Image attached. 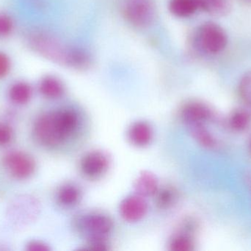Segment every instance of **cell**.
Instances as JSON below:
<instances>
[{"mask_svg":"<svg viewBox=\"0 0 251 251\" xmlns=\"http://www.w3.org/2000/svg\"><path fill=\"white\" fill-rule=\"evenodd\" d=\"M79 125V115L75 110L60 109L41 115L34 125V134L40 144L55 147L76 134Z\"/></svg>","mask_w":251,"mask_h":251,"instance_id":"1","label":"cell"},{"mask_svg":"<svg viewBox=\"0 0 251 251\" xmlns=\"http://www.w3.org/2000/svg\"><path fill=\"white\" fill-rule=\"evenodd\" d=\"M75 225L88 240V249L108 250L107 240L113 229V221L110 216L103 212H88L76 218Z\"/></svg>","mask_w":251,"mask_h":251,"instance_id":"2","label":"cell"},{"mask_svg":"<svg viewBox=\"0 0 251 251\" xmlns=\"http://www.w3.org/2000/svg\"><path fill=\"white\" fill-rule=\"evenodd\" d=\"M198 43L206 53L217 54L226 47L228 36L220 25L214 22H206L199 28Z\"/></svg>","mask_w":251,"mask_h":251,"instance_id":"3","label":"cell"},{"mask_svg":"<svg viewBox=\"0 0 251 251\" xmlns=\"http://www.w3.org/2000/svg\"><path fill=\"white\" fill-rule=\"evenodd\" d=\"M32 44L35 50L44 57L68 66L72 48H67L55 38L45 34L35 35Z\"/></svg>","mask_w":251,"mask_h":251,"instance_id":"4","label":"cell"},{"mask_svg":"<svg viewBox=\"0 0 251 251\" xmlns=\"http://www.w3.org/2000/svg\"><path fill=\"white\" fill-rule=\"evenodd\" d=\"M124 12L127 20L138 28L149 26L154 19V8L151 0H126Z\"/></svg>","mask_w":251,"mask_h":251,"instance_id":"5","label":"cell"},{"mask_svg":"<svg viewBox=\"0 0 251 251\" xmlns=\"http://www.w3.org/2000/svg\"><path fill=\"white\" fill-rule=\"evenodd\" d=\"M108 155L101 150H92L82 158L79 164L81 172L87 178L99 179L105 175L110 168Z\"/></svg>","mask_w":251,"mask_h":251,"instance_id":"6","label":"cell"},{"mask_svg":"<svg viewBox=\"0 0 251 251\" xmlns=\"http://www.w3.org/2000/svg\"><path fill=\"white\" fill-rule=\"evenodd\" d=\"M4 167L14 178L25 179L33 174L35 162L32 157L22 152L9 153L4 158Z\"/></svg>","mask_w":251,"mask_h":251,"instance_id":"7","label":"cell"},{"mask_svg":"<svg viewBox=\"0 0 251 251\" xmlns=\"http://www.w3.org/2000/svg\"><path fill=\"white\" fill-rule=\"evenodd\" d=\"M119 212L122 218L127 222H137L146 216L148 204L144 197L138 195L128 196L121 203Z\"/></svg>","mask_w":251,"mask_h":251,"instance_id":"8","label":"cell"},{"mask_svg":"<svg viewBox=\"0 0 251 251\" xmlns=\"http://www.w3.org/2000/svg\"><path fill=\"white\" fill-rule=\"evenodd\" d=\"M212 116L211 109L199 102H190L184 105L181 110V119L188 126L195 124L205 123Z\"/></svg>","mask_w":251,"mask_h":251,"instance_id":"9","label":"cell"},{"mask_svg":"<svg viewBox=\"0 0 251 251\" xmlns=\"http://www.w3.org/2000/svg\"><path fill=\"white\" fill-rule=\"evenodd\" d=\"M128 140L131 144L137 147H143L149 145L153 137V131L149 123L143 121L131 124L128 130Z\"/></svg>","mask_w":251,"mask_h":251,"instance_id":"10","label":"cell"},{"mask_svg":"<svg viewBox=\"0 0 251 251\" xmlns=\"http://www.w3.org/2000/svg\"><path fill=\"white\" fill-rule=\"evenodd\" d=\"M157 178L151 172L144 171L137 177L134 182L136 193L141 197H153L159 190Z\"/></svg>","mask_w":251,"mask_h":251,"instance_id":"11","label":"cell"},{"mask_svg":"<svg viewBox=\"0 0 251 251\" xmlns=\"http://www.w3.org/2000/svg\"><path fill=\"white\" fill-rule=\"evenodd\" d=\"M82 198V192L77 186L67 184L60 187L57 193V200L62 206L72 207L78 204Z\"/></svg>","mask_w":251,"mask_h":251,"instance_id":"12","label":"cell"},{"mask_svg":"<svg viewBox=\"0 0 251 251\" xmlns=\"http://www.w3.org/2000/svg\"><path fill=\"white\" fill-rule=\"evenodd\" d=\"M40 91L47 98L57 99L63 95L65 88L63 83L58 78L47 76L41 81Z\"/></svg>","mask_w":251,"mask_h":251,"instance_id":"13","label":"cell"},{"mask_svg":"<svg viewBox=\"0 0 251 251\" xmlns=\"http://www.w3.org/2000/svg\"><path fill=\"white\" fill-rule=\"evenodd\" d=\"M196 0H170L169 10L178 17H189L198 10Z\"/></svg>","mask_w":251,"mask_h":251,"instance_id":"14","label":"cell"},{"mask_svg":"<svg viewBox=\"0 0 251 251\" xmlns=\"http://www.w3.org/2000/svg\"><path fill=\"white\" fill-rule=\"evenodd\" d=\"M190 132L193 138L203 147L212 148L216 145V141L213 136L208 131L204 123L190 125Z\"/></svg>","mask_w":251,"mask_h":251,"instance_id":"15","label":"cell"},{"mask_svg":"<svg viewBox=\"0 0 251 251\" xmlns=\"http://www.w3.org/2000/svg\"><path fill=\"white\" fill-rule=\"evenodd\" d=\"M154 197H156L157 207L166 210L172 207L176 203L178 194L174 187H164L159 189Z\"/></svg>","mask_w":251,"mask_h":251,"instance_id":"16","label":"cell"},{"mask_svg":"<svg viewBox=\"0 0 251 251\" xmlns=\"http://www.w3.org/2000/svg\"><path fill=\"white\" fill-rule=\"evenodd\" d=\"M32 88L26 83H16L12 85L9 91V97L16 104H26L30 100Z\"/></svg>","mask_w":251,"mask_h":251,"instance_id":"17","label":"cell"},{"mask_svg":"<svg viewBox=\"0 0 251 251\" xmlns=\"http://www.w3.org/2000/svg\"><path fill=\"white\" fill-rule=\"evenodd\" d=\"M198 8L214 15H223L228 10V0H196Z\"/></svg>","mask_w":251,"mask_h":251,"instance_id":"18","label":"cell"},{"mask_svg":"<svg viewBox=\"0 0 251 251\" xmlns=\"http://www.w3.org/2000/svg\"><path fill=\"white\" fill-rule=\"evenodd\" d=\"M188 232V231H187ZM182 231L173 237L170 242V250L173 251H191L194 249V243L190 234Z\"/></svg>","mask_w":251,"mask_h":251,"instance_id":"19","label":"cell"},{"mask_svg":"<svg viewBox=\"0 0 251 251\" xmlns=\"http://www.w3.org/2000/svg\"><path fill=\"white\" fill-rule=\"evenodd\" d=\"M250 115L243 110L234 112L230 119V125L235 131H241L247 128L250 123Z\"/></svg>","mask_w":251,"mask_h":251,"instance_id":"20","label":"cell"},{"mask_svg":"<svg viewBox=\"0 0 251 251\" xmlns=\"http://www.w3.org/2000/svg\"><path fill=\"white\" fill-rule=\"evenodd\" d=\"M239 91L242 99L251 106V71L243 75L239 85Z\"/></svg>","mask_w":251,"mask_h":251,"instance_id":"21","label":"cell"},{"mask_svg":"<svg viewBox=\"0 0 251 251\" xmlns=\"http://www.w3.org/2000/svg\"><path fill=\"white\" fill-rule=\"evenodd\" d=\"M13 23L11 18L6 14L0 13V37L10 35L13 30Z\"/></svg>","mask_w":251,"mask_h":251,"instance_id":"22","label":"cell"},{"mask_svg":"<svg viewBox=\"0 0 251 251\" xmlns=\"http://www.w3.org/2000/svg\"><path fill=\"white\" fill-rule=\"evenodd\" d=\"M13 137L11 128L7 124L0 122V145L8 144Z\"/></svg>","mask_w":251,"mask_h":251,"instance_id":"23","label":"cell"},{"mask_svg":"<svg viewBox=\"0 0 251 251\" xmlns=\"http://www.w3.org/2000/svg\"><path fill=\"white\" fill-rule=\"evenodd\" d=\"M10 69V61L7 56L0 53V78L7 75Z\"/></svg>","mask_w":251,"mask_h":251,"instance_id":"24","label":"cell"},{"mask_svg":"<svg viewBox=\"0 0 251 251\" xmlns=\"http://www.w3.org/2000/svg\"><path fill=\"white\" fill-rule=\"evenodd\" d=\"M26 251H49L50 247L45 243L39 241H32L26 246Z\"/></svg>","mask_w":251,"mask_h":251,"instance_id":"25","label":"cell"},{"mask_svg":"<svg viewBox=\"0 0 251 251\" xmlns=\"http://www.w3.org/2000/svg\"></svg>","mask_w":251,"mask_h":251,"instance_id":"26","label":"cell"}]
</instances>
